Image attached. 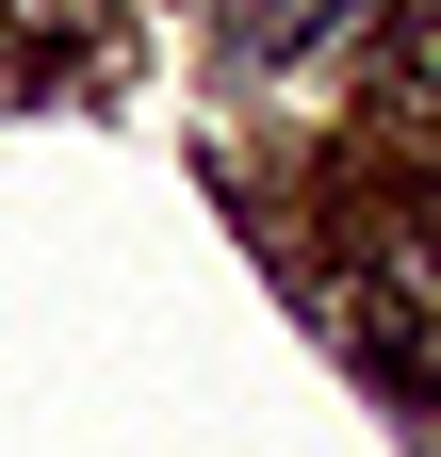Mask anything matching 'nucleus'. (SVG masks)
<instances>
[{
  "label": "nucleus",
  "mask_w": 441,
  "mask_h": 457,
  "mask_svg": "<svg viewBox=\"0 0 441 457\" xmlns=\"http://www.w3.org/2000/svg\"><path fill=\"white\" fill-rule=\"evenodd\" d=\"M327 17H360V0H212V49H229V66H295Z\"/></svg>",
  "instance_id": "1"
},
{
  "label": "nucleus",
  "mask_w": 441,
  "mask_h": 457,
  "mask_svg": "<svg viewBox=\"0 0 441 457\" xmlns=\"http://www.w3.org/2000/svg\"><path fill=\"white\" fill-rule=\"evenodd\" d=\"M393 66H409V98L441 114V0H409V33H393Z\"/></svg>",
  "instance_id": "2"
}]
</instances>
